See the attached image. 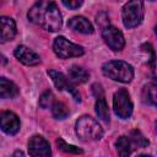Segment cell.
I'll return each mask as SVG.
<instances>
[{
  "label": "cell",
  "instance_id": "9a60e30c",
  "mask_svg": "<svg viewBox=\"0 0 157 157\" xmlns=\"http://www.w3.org/2000/svg\"><path fill=\"white\" fill-rule=\"evenodd\" d=\"M18 94V87L10 80L0 78V97L1 98H13Z\"/></svg>",
  "mask_w": 157,
  "mask_h": 157
},
{
  "label": "cell",
  "instance_id": "d4e9b609",
  "mask_svg": "<svg viewBox=\"0 0 157 157\" xmlns=\"http://www.w3.org/2000/svg\"><path fill=\"white\" fill-rule=\"evenodd\" d=\"M61 4L64 6H66V7H69V9L75 10V9H78L82 5V1H78V0H76V1H66V0H63Z\"/></svg>",
  "mask_w": 157,
  "mask_h": 157
},
{
  "label": "cell",
  "instance_id": "8fae6325",
  "mask_svg": "<svg viewBox=\"0 0 157 157\" xmlns=\"http://www.w3.org/2000/svg\"><path fill=\"white\" fill-rule=\"evenodd\" d=\"M1 130L7 135H15L20 130V119L13 112L1 113Z\"/></svg>",
  "mask_w": 157,
  "mask_h": 157
},
{
  "label": "cell",
  "instance_id": "ffe728a7",
  "mask_svg": "<svg viewBox=\"0 0 157 157\" xmlns=\"http://www.w3.org/2000/svg\"><path fill=\"white\" fill-rule=\"evenodd\" d=\"M56 145H58V147H59L61 151L67 152V153H75V155H80V153H82V152H83L81 148H78V147H76V146H72V145L66 144V142H65L63 139H60V137L56 140Z\"/></svg>",
  "mask_w": 157,
  "mask_h": 157
},
{
  "label": "cell",
  "instance_id": "d6986e66",
  "mask_svg": "<svg viewBox=\"0 0 157 157\" xmlns=\"http://www.w3.org/2000/svg\"><path fill=\"white\" fill-rule=\"evenodd\" d=\"M52 114L55 119H65L69 115V109L63 102H55L52 105Z\"/></svg>",
  "mask_w": 157,
  "mask_h": 157
},
{
  "label": "cell",
  "instance_id": "8992f818",
  "mask_svg": "<svg viewBox=\"0 0 157 157\" xmlns=\"http://www.w3.org/2000/svg\"><path fill=\"white\" fill-rule=\"evenodd\" d=\"M113 108L115 114L121 119H128L132 114V102L130 94L125 88H120L114 93Z\"/></svg>",
  "mask_w": 157,
  "mask_h": 157
},
{
  "label": "cell",
  "instance_id": "603a6c76",
  "mask_svg": "<svg viewBox=\"0 0 157 157\" xmlns=\"http://www.w3.org/2000/svg\"><path fill=\"white\" fill-rule=\"evenodd\" d=\"M141 48L144 49V52H146V53H150V55H151V56H150V60H148V63H150V65H151L152 67H155L156 54H155V50H153L152 45H151V44H148V43H146V44H144Z\"/></svg>",
  "mask_w": 157,
  "mask_h": 157
},
{
  "label": "cell",
  "instance_id": "9c48e42d",
  "mask_svg": "<svg viewBox=\"0 0 157 157\" xmlns=\"http://www.w3.org/2000/svg\"><path fill=\"white\" fill-rule=\"evenodd\" d=\"M48 75L50 76V78L53 80V82H54V85H55V87L58 90H60V91H64L65 90V91L70 92L71 96L74 97V99L76 102H80L81 101L80 93L77 92V90L72 86L71 81L64 74H61L59 71H55V70H48Z\"/></svg>",
  "mask_w": 157,
  "mask_h": 157
},
{
  "label": "cell",
  "instance_id": "f1b7e54d",
  "mask_svg": "<svg viewBox=\"0 0 157 157\" xmlns=\"http://www.w3.org/2000/svg\"><path fill=\"white\" fill-rule=\"evenodd\" d=\"M156 126H157V125H156ZM156 129H157V128H156Z\"/></svg>",
  "mask_w": 157,
  "mask_h": 157
},
{
  "label": "cell",
  "instance_id": "30bf717a",
  "mask_svg": "<svg viewBox=\"0 0 157 157\" xmlns=\"http://www.w3.org/2000/svg\"><path fill=\"white\" fill-rule=\"evenodd\" d=\"M13 54L18 61H21L22 64L28 65V66H34L40 63V56L36 52L31 50L29 48H27L25 45H18L15 49Z\"/></svg>",
  "mask_w": 157,
  "mask_h": 157
},
{
  "label": "cell",
  "instance_id": "6da1fadb",
  "mask_svg": "<svg viewBox=\"0 0 157 157\" xmlns=\"http://www.w3.org/2000/svg\"><path fill=\"white\" fill-rule=\"evenodd\" d=\"M28 20L49 32H56L61 28L63 18L54 1H38L28 11Z\"/></svg>",
  "mask_w": 157,
  "mask_h": 157
},
{
  "label": "cell",
  "instance_id": "277c9868",
  "mask_svg": "<svg viewBox=\"0 0 157 157\" xmlns=\"http://www.w3.org/2000/svg\"><path fill=\"white\" fill-rule=\"evenodd\" d=\"M144 2L142 1H129L123 6L121 17L123 23L126 28H134L137 27L144 18Z\"/></svg>",
  "mask_w": 157,
  "mask_h": 157
},
{
  "label": "cell",
  "instance_id": "4fadbf2b",
  "mask_svg": "<svg viewBox=\"0 0 157 157\" xmlns=\"http://www.w3.org/2000/svg\"><path fill=\"white\" fill-rule=\"evenodd\" d=\"M1 43L12 40L16 36V23L11 17L1 16Z\"/></svg>",
  "mask_w": 157,
  "mask_h": 157
},
{
  "label": "cell",
  "instance_id": "cb8c5ba5",
  "mask_svg": "<svg viewBox=\"0 0 157 157\" xmlns=\"http://www.w3.org/2000/svg\"><path fill=\"white\" fill-rule=\"evenodd\" d=\"M96 21H97V23L102 27V29L109 26V17H108V15H107L105 12H101V13H98Z\"/></svg>",
  "mask_w": 157,
  "mask_h": 157
},
{
  "label": "cell",
  "instance_id": "52a82bcc",
  "mask_svg": "<svg viewBox=\"0 0 157 157\" xmlns=\"http://www.w3.org/2000/svg\"><path fill=\"white\" fill-rule=\"evenodd\" d=\"M102 37H103L104 42L107 43V45L114 52L121 50L125 45L124 36L117 27L108 26V27L103 28L102 29Z\"/></svg>",
  "mask_w": 157,
  "mask_h": 157
},
{
  "label": "cell",
  "instance_id": "ba28073f",
  "mask_svg": "<svg viewBox=\"0 0 157 157\" xmlns=\"http://www.w3.org/2000/svg\"><path fill=\"white\" fill-rule=\"evenodd\" d=\"M28 153L32 157H49L52 150L49 142L40 135H34L28 141Z\"/></svg>",
  "mask_w": 157,
  "mask_h": 157
},
{
  "label": "cell",
  "instance_id": "83f0119b",
  "mask_svg": "<svg viewBox=\"0 0 157 157\" xmlns=\"http://www.w3.org/2000/svg\"><path fill=\"white\" fill-rule=\"evenodd\" d=\"M155 33H156V36H157V26L155 27Z\"/></svg>",
  "mask_w": 157,
  "mask_h": 157
},
{
  "label": "cell",
  "instance_id": "ac0fdd59",
  "mask_svg": "<svg viewBox=\"0 0 157 157\" xmlns=\"http://www.w3.org/2000/svg\"><path fill=\"white\" fill-rule=\"evenodd\" d=\"M96 114L97 117L104 121V123H109V109H108V105H107V102L104 99V97H98L97 101H96Z\"/></svg>",
  "mask_w": 157,
  "mask_h": 157
},
{
  "label": "cell",
  "instance_id": "3957f363",
  "mask_svg": "<svg viewBox=\"0 0 157 157\" xmlns=\"http://www.w3.org/2000/svg\"><path fill=\"white\" fill-rule=\"evenodd\" d=\"M75 130L77 136L85 141L99 140L103 136V129L101 128L98 121L90 115H82L81 118H78L75 124Z\"/></svg>",
  "mask_w": 157,
  "mask_h": 157
},
{
  "label": "cell",
  "instance_id": "7a4b0ae2",
  "mask_svg": "<svg viewBox=\"0 0 157 157\" xmlns=\"http://www.w3.org/2000/svg\"><path fill=\"white\" fill-rule=\"evenodd\" d=\"M103 75L123 83H128L134 77V69L130 64L123 60H110L103 64L102 66Z\"/></svg>",
  "mask_w": 157,
  "mask_h": 157
},
{
  "label": "cell",
  "instance_id": "7c38bea8",
  "mask_svg": "<svg viewBox=\"0 0 157 157\" xmlns=\"http://www.w3.org/2000/svg\"><path fill=\"white\" fill-rule=\"evenodd\" d=\"M67 27H70L74 31L80 32V33H83V34L93 33V26L83 16H75V17L70 18L67 22Z\"/></svg>",
  "mask_w": 157,
  "mask_h": 157
},
{
  "label": "cell",
  "instance_id": "e0dca14e",
  "mask_svg": "<svg viewBox=\"0 0 157 157\" xmlns=\"http://www.w3.org/2000/svg\"><path fill=\"white\" fill-rule=\"evenodd\" d=\"M142 98L144 102L157 107V85L156 83H148L142 90Z\"/></svg>",
  "mask_w": 157,
  "mask_h": 157
},
{
  "label": "cell",
  "instance_id": "5bb4252c",
  "mask_svg": "<svg viewBox=\"0 0 157 157\" xmlns=\"http://www.w3.org/2000/svg\"><path fill=\"white\" fill-rule=\"evenodd\" d=\"M115 147H117V152L120 157H129L136 146L130 136L123 135V136L118 137V140L115 142Z\"/></svg>",
  "mask_w": 157,
  "mask_h": 157
},
{
  "label": "cell",
  "instance_id": "2e32d148",
  "mask_svg": "<svg viewBox=\"0 0 157 157\" xmlns=\"http://www.w3.org/2000/svg\"><path fill=\"white\" fill-rule=\"evenodd\" d=\"M88 77H90V74L85 69L77 65H72L69 69V80L75 83H83L88 80Z\"/></svg>",
  "mask_w": 157,
  "mask_h": 157
},
{
  "label": "cell",
  "instance_id": "7402d4cb",
  "mask_svg": "<svg viewBox=\"0 0 157 157\" xmlns=\"http://www.w3.org/2000/svg\"><path fill=\"white\" fill-rule=\"evenodd\" d=\"M131 140L134 141V144H135V146L139 148V147H145V146H147L148 145V140H146L144 136H142V134L140 132V131H137V130H134L132 132H131Z\"/></svg>",
  "mask_w": 157,
  "mask_h": 157
},
{
  "label": "cell",
  "instance_id": "484cf974",
  "mask_svg": "<svg viewBox=\"0 0 157 157\" xmlns=\"http://www.w3.org/2000/svg\"><path fill=\"white\" fill-rule=\"evenodd\" d=\"M13 157H23V153H22L21 151H16V152L13 153Z\"/></svg>",
  "mask_w": 157,
  "mask_h": 157
},
{
  "label": "cell",
  "instance_id": "4316f807",
  "mask_svg": "<svg viewBox=\"0 0 157 157\" xmlns=\"http://www.w3.org/2000/svg\"><path fill=\"white\" fill-rule=\"evenodd\" d=\"M137 157H152V156H150V155H140Z\"/></svg>",
  "mask_w": 157,
  "mask_h": 157
},
{
  "label": "cell",
  "instance_id": "44dd1931",
  "mask_svg": "<svg viewBox=\"0 0 157 157\" xmlns=\"http://www.w3.org/2000/svg\"><path fill=\"white\" fill-rule=\"evenodd\" d=\"M55 102H54V96L50 91H45L42 93V96L39 97V105L42 108H48L50 105H53Z\"/></svg>",
  "mask_w": 157,
  "mask_h": 157
},
{
  "label": "cell",
  "instance_id": "5b68a950",
  "mask_svg": "<svg viewBox=\"0 0 157 157\" xmlns=\"http://www.w3.org/2000/svg\"><path fill=\"white\" fill-rule=\"evenodd\" d=\"M53 50L56 54V56H59L60 59H69V58L83 55V48L81 45H77L61 36L54 39Z\"/></svg>",
  "mask_w": 157,
  "mask_h": 157
}]
</instances>
